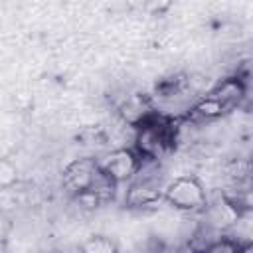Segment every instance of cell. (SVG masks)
I'll return each mask as SVG.
<instances>
[{"instance_id": "cell-2", "label": "cell", "mask_w": 253, "mask_h": 253, "mask_svg": "<svg viewBox=\"0 0 253 253\" xmlns=\"http://www.w3.org/2000/svg\"><path fill=\"white\" fill-rule=\"evenodd\" d=\"M140 156L132 148H113L105 154L99 162V168L115 182V184H128L138 168Z\"/></svg>"}, {"instance_id": "cell-4", "label": "cell", "mask_w": 253, "mask_h": 253, "mask_svg": "<svg viewBox=\"0 0 253 253\" xmlns=\"http://www.w3.org/2000/svg\"><path fill=\"white\" fill-rule=\"evenodd\" d=\"M81 253H117V245L109 237L95 235L81 245Z\"/></svg>"}, {"instance_id": "cell-1", "label": "cell", "mask_w": 253, "mask_h": 253, "mask_svg": "<svg viewBox=\"0 0 253 253\" xmlns=\"http://www.w3.org/2000/svg\"><path fill=\"white\" fill-rule=\"evenodd\" d=\"M208 192L196 176H178L164 186V202L176 211L200 213L206 206Z\"/></svg>"}, {"instance_id": "cell-3", "label": "cell", "mask_w": 253, "mask_h": 253, "mask_svg": "<svg viewBox=\"0 0 253 253\" xmlns=\"http://www.w3.org/2000/svg\"><path fill=\"white\" fill-rule=\"evenodd\" d=\"M99 172V162L97 158L85 156V158H75L69 162L63 170V186L75 196L85 190H89L95 174Z\"/></svg>"}, {"instance_id": "cell-6", "label": "cell", "mask_w": 253, "mask_h": 253, "mask_svg": "<svg viewBox=\"0 0 253 253\" xmlns=\"http://www.w3.org/2000/svg\"><path fill=\"white\" fill-rule=\"evenodd\" d=\"M16 182V168L8 160H0V190L12 188Z\"/></svg>"}, {"instance_id": "cell-5", "label": "cell", "mask_w": 253, "mask_h": 253, "mask_svg": "<svg viewBox=\"0 0 253 253\" xmlns=\"http://www.w3.org/2000/svg\"><path fill=\"white\" fill-rule=\"evenodd\" d=\"M243 245H239L237 241H233L227 235H221L219 239H215L213 243H210L202 253H239Z\"/></svg>"}]
</instances>
